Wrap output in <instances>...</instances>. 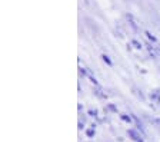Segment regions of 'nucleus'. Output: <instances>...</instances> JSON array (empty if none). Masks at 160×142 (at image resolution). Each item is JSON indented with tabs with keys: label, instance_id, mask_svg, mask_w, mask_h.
<instances>
[{
	"label": "nucleus",
	"instance_id": "obj_17",
	"mask_svg": "<svg viewBox=\"0 0 160 142\" xmlns=\"http://www.w3.org/2000/svg\"><path fill=\"white\" fill-rule=\"evenodd\" d=\"M77 111H79V112L83 111V105H82V103H79V105H77Z\"/></svg>",
	"mask_w": 160,
	"mask_h": 142
},
{
	"label": "nucleus",
	"instance_id": "obj_11",
	"mask_svg": "<svg viewBox=\"0 0 160 142\" xmlns=\"http://www.w3.org/2000/svg\"><path fill=\"white\" fill-rule=\"evenodd\" d=\"M87 116H90V118H99V111L97 109H89L87 111Z\"/></svg>",
	"mask_w": 160,
	"mask_h": 142
},
{
	"label": "nucleus",
	"instance_id": "obj_18",
	"mask_svg": "<svg viewBox=\"0 0 160 142\" xmlns=\"http://www.w3.org/2000/svg\"><path fill=\"white\" fill-rule=\"evenodd\" d=\"M96 126H97V124H94V122H93V124L90 125V128H94V129H96Z\"/></svg>",
	"mask_w": 160,
	"mask_h": 142
},
{
	"label": "nucleus",
	"instance_id": "obj_16",
	"mask_svg": "<svg viewBox=\"0 0 160 142\" xmlns=\"http://www.w3.org/2000/svg\"><path fill=\"white\" fill-rule=\"evenodd\" d=\"M150 121L153 122V124H154L156 126H159V128H160V118H152Z\"/></svg>",
	"mask_w": 160,
	"mask_h": 142
},
{
	"label": "nucleus",
	"instance_id": "obj_4",
	"mask_svg": "<svg viewBox=\"0 0 160 142\" xmlns=\"http://www.w3.org/2000/svg\"><path fill=\"white\" fill-rule=\"evenodd\" d=\"M120 119H122V121H123V122H126V124H129V125H130V124H133V118H132V113H130V115H127V113H120Z\"/></svg>",
	"mask_w": 160,
	"mask_h": 142
},
{
	"label": "nucleus",
	"instance_id": "obj_6",
	"mask_svg": "<svg viewBox=\"0 0 160 142\" xmlns=\"http://www.w3.org/2000/svg\"><path fill=\"white\" fill-rule=\"evenodd\" d=\"M84 134H86V136L87 138H94V135H96V129L94 128H87L86 131H84Z\"/></svg>",
	"mask_w": 160,
	"mask_h": 142
},
{
	"label": "nucleus",
	"instance_id": "obj_7",
	"mask_svg": "<svg viewBox=\"0 0 160 142\" xmlns=\"http://www.w3.org/2000/svg\"><path fill=\"white\" fill-rule=\"evenodd\" d=\"M144 34H146V37L149 39V42H152V43H157V37L154 36V34H152L149 30L144 32Z\"/></svg>",
	"mask_w": 160,
	"mask_h": 142
},
{
	"label": "nucleus",
	"instance_id": "obj_8",
	"mask_svg": "<svg viewBox=\"0 0 160 142\" xmlns=\"http://www.w3.org/2000/svg\"><path fill=\"white\" fill-rule=\"evenodd\" d=\"M130 43H132V46H133L136 50H142V49H143V45L140 43L139 40H136V39H133V40L130 42Z\"/></svg>",
	"mask_w": 160,
	"mask_h": 142
},
{
	"label": "nucleus",
	"instance_id": "obj_15",
	"mask_svg": "<svg viewBox=\"0 0 160 142\" xmlns=\"http://www.w3.org/2000/svg\"><path fill=\"white\" fill-rule=\"evenodd\" d=\"M83 128H84V121H82V119H80V121L77 122V129H79V131H82Z\"/></svg>",
	"mask_w": 160,
	"mask_h": 142
},
{
	"label": "nucleus",
	"instance_id": "obj_12",
	"mask_svg": "<svg viewBox=\"0 0 160 142\" xmlns=\"http://www.w3.org/2000/svg\"><path fill=\"white\" fill-rule=\"evenodd\" d=\"M133 91H134V93H136V96L140 99V101H144V99H146V98H144V95L142 93V91H139V89H136V88H133Z\"/></svg>",
	"mask_w": 160,
	"mask_h": 142
},
{
	"label": "nucleus",
	"instance_id": "obj_1",
	"mask_svg": "<svg viewBox=\"0 0 160 142\" xmlns=\"http://www.w3.org/2000/svg\"><path fill=\"white\" fill-rule=\"evenodd\" d=\"M127 135H129V138L132 139V141H134V142H144L143 135H142V134H140L137 129H134V128L127 129Z\"/></svg>",
	"mask_w": 160,
	"mask_h": 142
},
{
	"label": "nucleus",
	"instance_id": "obj_3",
	"mask_svg": "<svg viewBox=\"0 0 160 142\" xmlns=\"http://www.w3.org/2000/svg\"><path fill=\"white\" fill-rule=\"evenodd\" d=\"M93 95H96L99 99H107V95H106V92H103L102 89L99 88V86H96V88L93 89Z\"/></svg>",
	"mask_w": 160,
	"mask_h": 142
},
{
	"label": "nucleus",
	"instance_id": "obj_14",
	"mask_svg": "<svg viewBox=\"0 0 160 142\" xmlns=\"http://www.w3.org/2000/svg\"><path fill=\"white\" fill-rule=\"evenodd\" d=\"M79 73H80V76H89V72H87V69L86 68H79Z\"/></svg>",
	"mask_w": 160,
	"mask_h": 142
},
{
	"label": "nucleus",
	"instance_id": "obj_10",
	"mask_svg": "<svg viewBox=\"0 0 160 142\" xmlns=\"http://www.w3.org/2000/svg\"><path fill=\"white\" fill-rule=\"evenodd\" d=\"M159 98H160V91L159 89H156V91H153L152 93H150V99H152V101H159Z\"/></svg>",
	"mask_w": 160,
	"mask_h": 142
},
{
	"label": "nucleus",
	"instance_id": "obj_13",
	"mask_svg": "<svg viewBox=\"0 0 160 142\" xmlns=\"http://www.w3.org/2000/svg\"><path fill=\"white\" fill-rule=\"evenodd\" d=\"M87 78H89V81L92 82V83H93L94 86H99V82H97V79L94 78V76H93L92 73H90V72H89V76H87Z\"/></svg>",
	"mask_w": 160,
	"mask_h": 142
},
{
	"label": "nucleus",
	"instance_id": "obj_9",
	"mask_svg": "<svg viewBox=\"0 0 160 142\" xmlns=\"http://www.w3.org/2000/svg\"><path fill=\"white\" fill-rule=\"evenodd\" d=\"M104 111H109V112H113V113H117V106L114 105V103H107Z\"/></svg>",
	"mask_w": 160,
	"mask_h": 142
},
{
	"label": "nucleus",
	"instance_id": "obj_19",
	"mask_svg": "<svg viewBox=\"0 0 160 142\" xmlns=\"http://www.w3.org/2000/svg\"><path fill=\"white\" fill-rule=\"evenodd\" d=\"M157 103H159V106H160V98H159V101H157Z\"/></svg>",
	"mask_w": 160,
	"mask_h": 142
},
{
	"label": "nucleus",
	"instance_id": "obj_5",
	"mask_svg": "<svg viewBox=\"0 0 160 142\" xmlns=\"http://www.w3.org/2000/svg\"><path fill=\"white\" fill-rule=\"evenodd\" d=\"M102 60H103L104 63L107 65V66H113V62H112V59H110L109 55H106V53L102 55Z\"/></svg>",
	"mask_w": 160,
	"mask_h": 142
},
{
	"label": "nucleus",
	"instance_id": "obj_2",
	"mask_svg": "<svg viewBox=\"0 0 160 142\" xmlns=\"http://www.w3.org/2000/svg\"><path fill=\"white\" fill-rule=\"evenodd\" d=\"M126 19L129 20V24H130V27L133 29L134 32H139V26H137V23H136V20H134V17H133V14H130V13H127L126 14Z\"/></svg>",
	"mask_w": 160,
	"mask_h": 142
}]
</instances>
